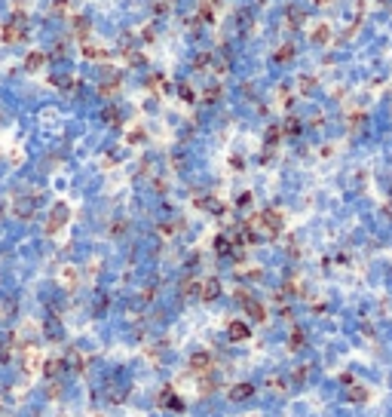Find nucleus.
<instances>
[{"label":"nucleus","instance_id":"14","mask_svg":"<svg viewBox=\"0 0 392 417\" xmlns=\"http://www.w3.org/2000/svg\"><path fill=\"white\" fill-rule=\"evenodd\" d=\"M74 34L83 37V43H86V37H89V19H86V16H77V19H74Z\"/></svg>","mask_w":392,"mask_h":417},{"label":"nucleus","instance_id":"8","mask_svg":"<svg viewBox=\"0 0 392 417\" xmlns=\"http://www.w3.org/2000/svg\"><path fill=\"white\" fill-rule=\"evenodd\" d=\"M34 206H37L34 197H22V200L13 203V215H19V218H31V215H34Z\"/></svg>","mask_w":392,"mask_h":417},{"label":"nucleus","instance_id":"16","mask_svg":"<svg viewBox=\"0 0 392 417\" xmlns=\"http://www.w3.org/2000/svg\"><path fill=\"white\" fill-rule=\"evenodd\" d=\"M282 138H285V135H282V126H270V129H267V147H276Z\"/></svg>","mask_w":392,"mask_h":417},{"label":"nucleus","instance_id":"2","mask_svg":"<svg viewBox=\"0 0 392 417\" xmlns=\"http://www.w3.org/2000/svg\"><path fill=\"white\" fill-rule=\"evenodd\" d=\"M68 218H71V209L64 203H55L52 212H49V221H46V233H58L61 227L68 224Z\"/></svg>","mask_w":392,"mask_h":417},{"label":"nucleus","instance_id":"11","mask_svg":"<svg viewBox=\"0 0 392 417\" xmlns=\"http://www.w3.org/2000/svg\"><path fill=\"white\" fill-rule=\"evenodd\" d=\"M254 396V387L251 384H236L230 390V402H245V399H251Z\"/></svg>","mask_w":392,"mask_h":417},{"label":"nucleus","instance_id":"10","mask_svg":"<svg viewBox=\"0 0 392 417\" xmlns=\"http://www.w3.org/2000/svg\"><path fill=\"white\" fill-rule=\"evenodd\" d=\"M285 22H288L291 31H297V28L306 22V13H303L300 7H288V10H285Z\"/></svg>","mask_w":392,"mask_h":417},{"label":"nucleus","instance_id":"13","mask_svg":"<svg viewBox=\"0 0 392 417\" xmlns=\"http://www.w3.org/2000/svg\"><path fill=\"white\" fill-rule=\"evenodd\" d=\"M312 43H319V46L331 43V28L328 25H316V31H312Z\"/></svg>","mask_w":392,"mask_h":417},{"label":"nucleus","instance_id":"15","mask_svg":"<svg viewBox=\"0 0 392 417\" xmlns=\"http://www.w3.org/2000/svg\"><path fill=\"white\" fill-rule=\"evenodd\" d=\"M215 252H218V255H230V252H233V236H224V233L215 236Z\"/></svg>","mask_w":392,"mask_h":417},{"label":"nucleus","instance_id":"18","mask_svg":"<svg viewBox=\"0 0 392 417\" xmlns=\"http://www.w3.org/2000/svg\"><path fill=\"white\" fill-rule=\"evenodd\" d=\"M291 58H294V46L291 43H285V46L276 49V62H291Z\"/></svg>","mask_w":392,"mask_h":417},{"label":"nucleus","instance_id":"4","mask_svg":"<svg viewBox=\"0 0 392 417\" xmlns=\"http://www.w3.org/2000/svg\"><path fill=\"white\" fill-rule=\"evenodd\" d=\"M221 291H224V288H221V279H218V276H209V279L200 282V297H203V301H218Z\"/></svg>","mask_w":392,"mask_h":417},{"label":"nucleus","instance_id":"24","mask_svg":"<svg viewBox=\"0 0 392 417\" xmlns=\"http://www.w3.org/2000/svg\"><path fill=\"white\" fill-rule=\"evenodd\" d=\"M144 141V129H132L129 132V144H141Z\"/></svg>","mask_w":392,"mask_h":417},{"label":"nucleus","instance_id":"9","mask_svg":"<svg viewBox=\"0 0 392 417\" xmlns=\"http://www.w3.org/2000/svg\"><path fill=\"white\" fill-rule=\"evenodd\" d=\"M83 58H89V62H104V58H110V52H107L104 46H98V43H83Z\"/></svg>","mask_w":392,"mask_h":417},{"label":"nucleus","instance_id":"12","mask_svg":"<svg viewBox=\"0 0 392 417\" xmlns=\"http://www.w3.org/2000/svg\"><path fill=\"white\" fill-rule=\"evenodd\" d=\"M245 310H248V316H251V319L267 322V307L260 304V301H251V297H248V301H245Z\"/></svg>","mask_w":392,"mask_h":417},{"label":"nucleus","instance_id":"17","mask_svg":"<svg viewBox=\"0 0 392 417\" xmlns=\"http://www.w3.org/2000/svg\"><path fill=\"white\" fill-rule=\"evenodd\" d=\"M58 371H64V362H61V359H46V365H43V374H46V377H55Z\"/></svg>","mask_w":392,"mask_h":417},{"label":"nucleus","instance_id":"20","mask_svg":"<svg viewBox=\"0 0 392 417\" xmlns=\"http://www.w3.org/2000/svg\"><path fill=\"white\" fill-rule=\"evenodd\" d=\"M181 291L190 297V294H200V282H196V279H187L184 285H181Z\"/></svg>","mask_w":392,"mask_h":417},{"label":"nucleus","instance_id":"7","mask_svg":"<svg viewBox=\"0 0 392 417\" xmlns=\"http://www.w3.org/2000/svg\"><path fill=\"white\" fill-rule=\"evenodd\" d=\"M43 65H46V52H40V49H34V52L25 55V71H28V74H37Z\"/></svg>","mask_w":392,"mask_h":417},{"label":"nucleus","instance_id":"25","mask_svg":"<svg viewBox=\"0 0 392 417\" xmlns=\"http://www.w3.org/2000/svg\"><path fill=\"white\" fill-rule=\"evenodd\" d=\"M300 347H303V334L294 331V334H291V350H300Z\"/></svg>","mask_w":392,"mask_h":417},{"label":"nucleus","instance_id":"6","mask_svg":"<svg viewBox=\"0 0 392 417\" xmlns=\"http://www.w3.org/2000/svg\"><path fill=\"white\" fill-rule=\"evenodd\" d=\"M227 337L233 340V344H242V340L251 337V328L245 322H239V319H233V322H227Z\"/></svg>","mask_w":392,"mask_h":417},{"label":"nucleus","instance_id":"22","mask_svg":"<svg viewBox=\"0 0 392 417\" xmlns=\"http://www.w3.org/2000/svg\"><path fill=\"white\" fill-rule=\"evenodd\" d=\"M203 98H206L209 104H215V101L221 98V86H212V89H206V92H203Z\"/></svg>","mask_w":392,"mask_h":417},{"label":"nucleus","instance_id":"1","mask_svg":"<svg viewBox=\"0 0 392 417\" xmlns=\"http://www.w3.org/2000/svg\"><path fill=\"white\" fill-rule=\"evenodd\" d=\"M282 227H285V215L279 209H264L248 221V230L254 236H264V240H276L282 233Z\"/></svg>","mask_w":392,"mask_h":417},{"label":"nucleus","instance_id":"3","mask_svg":"<svg viewBox=\"0 0 392 417\" xmlns=\"http://www.w3.org/2000/svg\"><path fill=\"white\" fill-rule=\"evenodd\" d=\"M190 371H193V374H212V371H215L212 353H206V350L193 353V356H190Z\"/></svg>","mask_w":392,"mask_h":417},{"label":"nucleus","instance_id":"5","mask_svg":"<svg viewBox=\"0 0 392 417\" xmlns=\"http://www.w3.org/2000/svg\"><path fill=\"white\" fill-rule=\"evenodd\" d=\"M25 37H28L25 25H16V22H7L4 31H0V40L4 43H19V40H25Z\"/></svg>","mask_w":392,"mask_h":417},{"label":"nucleus","instance_id":"19","mask_svg":"<svg viewBox=\"0 0 392 417\" xmlns=\"http://www.w3.org/2000/svg\"><path fill=\"white\" fill-rule=\"evenodd\" d=\"M300 132V123L291 117V120H285V126H282V135H297Z\"/></svg>","mask_w":392,"mask_h":417},{"label":"nucleus","instance_id":"23","mask_svg":"<svg viewBox=\"0 0 392 417\" xmlns=\"http://www.w3.org/2000/svg\"><path fill=\"white\" fill-rule=\"evenodd\" d=\"M178 95H181V98H184V101H187V104H193V98H196V95H193V89H190V86H181V89H178Z\"/></svg>","mask_w":392,"mask_h":417},{"label":"nucleus","instance_id":"21","mask_svg":"<svg viewBox=\"0 0 392 417\" xmlns=\"http://www.w3.org/2000/svg\"><path fill=\"white\" fill-rule=\"evenodd\" d=\"M104 120L113 123V126H116V123H123V117H120V110H116V107H107V110H104Z\"/></svg>","mask_w":392,"mask_h":417}]
</instances>
